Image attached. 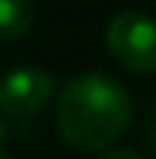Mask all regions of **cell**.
<instances>
[{
  "label": "cell",
  "instance_id": "6da1fadb",
  "mask_svg": "<svg viewBox=\"0 0 156 159\" xmlns=\"http://www.w3.org/2000/svg\"><path fill=\"white\" fill-rule=\"evenodd\" d=\"M134 103L126 87L103 73H81L70 78L56 103V123L67 145L75 151H106L131 123Z\"/></svg>",
  "mask_w": 156,
  "mask_h": 159
},
{
  "label": "cell",
  "instance_id": "7a4b0ae2",
  "mask_svg": "<svg viewBox=\"0 0 156 159\" xmlns=\"http://www.w3.org/2000/svg\"><path fill=\"white\" fill-rule=\"evenodd\" d=\"M106 45L112 56L134 70L154 73L156 70V20L142 11H120L106 25Z\"/></svg>",
  "mask_w": 156,
  "mask_h": 159
},
{
  "label": "cell",
  "instance_id": "3957f363",
  "mask_svg": "<svg viewBox=\"0 0 156 159\" xmlns=\"http://www.w3.org/2000/svg\"><path fill=\"white\" fill-rule=\"evenodd\" d=\"M53 75L39 67H14L0 78V109L11 117H31L53 98Z\"/></svg>",
  "mask_w": 156,
  "mask_h": 159
},
{
  "label": "cell",
  "instance_id": "277c9868",
  "mask_svg": "<svg viewBox=\"0 0 156 159\" xmlns=\"http://www.w3.org/2000/svg\"><path fill=\"white\" fill-rule=\"evenodd\" d=\"M33 22L31 0H0V42H11L22 36Z\"/></svg>",
  "mask_w": 156,
  "mask_h": 159
},
{
  "label": "cell",
  "instance_id": "5b68a950",
  "mask_svg": "<svg viewBox=\"0 0 156 159\" xmlns=\"http://www.w3.org/2000/svg\"><path fill=\"white\" fill-rule=\"evenodd\" d=\"M142 137H145V145L151 148V154L156 157V103L148 109V117H145V131H142Z\"/></svg>",
  "mask_w": 156,
  "mask_h": 159
},
{
  "label": "cell",
  "instance_id": "8992f818",
  "mask_svg": "<svg viewBox=\"0 0 156 159\" xmlns=\"http://www.w3.org/2000/svg\"><path fill=\"white\" fill-rule=\"evenodd\" d=\"M100 159H142V157L137 151H131V148H112V151L100 154Z\"/></svg>",
  "mask_w": 156,
  "mask_h": 159
},
{
  "label": "cell",
  "instance_id": "52a82bcc",
  "mask_svg": "<svg viewBox=\"0 0 156 159\" xmlns=\"http://www.w3.org/2000/svg\"><path fill=\"white\" fill-rule=\"evenodd\" d=\"M6 140V123H3V117H0V143Z\"/></svg>",
  "mask_w": 156,
  "mask_h": 159
},
{
  "label": "cell",
  "instance_id": "ba28073f",
  "mask_svg": "<svg viewBox=\"0 0 156 159\" xmlns=\"http://www.w3.org/2000/svg\"><path fill=\"white\" fill-rule=\"evenodd\" d=\"M0 159H11V157H6V154H0Z\"/></svg>",
  "mask_w": 156,
  "mask_h": 159
}]
</instances>
